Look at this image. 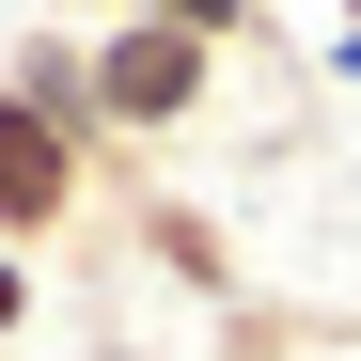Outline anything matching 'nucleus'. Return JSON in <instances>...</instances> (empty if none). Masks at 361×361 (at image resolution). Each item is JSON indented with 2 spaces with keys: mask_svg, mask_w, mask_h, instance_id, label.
Listing matches in <instances>:
<instances>
[{
  "mask_svg": "<svg viewBox=\"0 0 361 361\" xmlns=\"http://www.w3.org/2000/svg\"><path fill=\"white\" fill-rule=\"evenodd\" d=\"M94 142H189L220 110V47L204 32H157V16H94Z\"/></svg>",
  "mask_w": 361,
  "mask_h": 361,
  "instance_id": "1",
  "label": "nucleus"
},
{
  "mask_svg": "<svg viewBox=\"0 0 361 361\" xmlns=\"http://www.w3.org/2000/svg\"><path fill=\"white\" fill-rule=\"evenodd\" d=\"M94 173H110L94 126H63V110H32L16 79H0V252L79 235V220H94Z\"/></svg>",
  "mask_w": 361,
  "mask_h": 361,
  "instance_id": "2",
  "label": "nucleus"
},
{
  "mask_svg": "<svg viewBox=\"0 0 361 361\" xmlns=\"http://www.w3.org/2000/svg\"><path fill=\"white\" fill-rule=\"evenodd\" d=\"M94 16H157V32H204V47H252V0H79V32Z\"/></svg>",
  "mask_w": 361,
  "mask_h": 361,
  "instance_id": "3",
  "label": "nucleus"
},
{
  "mask_svg": "<svg viewBox=\"0 0 361 361\" xmlns=\"http://www.w3.org/2000/svg\"><path fill=\"white\" fill-rule=\"evenodd\" d=\"M16 330H32V252H0V361H16Z\"/></svg>",
  "mask_w": 361,
  "mask_h": 361,
  "instance_id": "4",
  "label": "nucleus"
}]
</instances>
